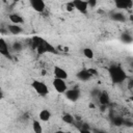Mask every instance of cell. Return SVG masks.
Returning a JSON list of instances; mask_svg holds the SVG:
<instances>
[{
	"mask_svg": "<svg viewBox=\"0 0 133 133\" xmlns=\"http://www.w3.org/2000/svg\"><path fill=\"white\" fill-rule=\"evenodd\" d=\"M73 2V5H74V8L76 10H78L79 12L83 14V15H86L87 14V10H88V5H87V1H83V0H74L72 1Z\"/></svg>",
	"mask_w": 133,
	"mask_h": 133,
	"instance_id": "cell-5",
	"label": "cell"
},
{
	"mask_svg": "<svg viewBox=\"0 0 133 133\" xmlns=\"http://www.w3.org/2000/svg\"><path fill=\"white\" fill-rule=\"evenodd\" d=\"M3 97H4L3 91H2V90H1V88H0V100H2V99H3Z\"/></svg>",
	"mask_w": 133,
	"mask_h": 133,
	"instance_id": "cell-28",
	"label": "cell"
},
{
	"mask_svg": "<svg viewBox=\"0 0 133 133\" xmlns=\"http://www.w3.org/2000/svg\"><path fill=\"white\" fill-rule=\"evenodd\" d=\"M31 86L32 88L34 89V91L41 96V97H46L48 94H49V88L47 86V84L43 81H39V80H33L32 83H31Z\"/></svg>",
	"mask_w": 133,
	"mask_h": 133,
	"instance_id": "cell-3",
	"label": "cell"
},
{
	"mask_svg": "<svg viewBox=\"0 0 133 133\" xmlns=\"http://www.w3.org/2000/svg\"><path fill=\"white\" fill-rule=\"evenodd\" d=\"M110 18H111V20H113L115 22H125L126 21L125 15L122 14V12H119V11H115V12L111 14L110 15Z\"/></svg>",
	"mask_w": 133,
	"mask_h": 133,
	"instance_id": "cell-15",
	"label": "cell"
},
{
	"mask_svg": "<svg viewBox=\"0 0 133 133\" xmlns=\"http://www.w3.org/2000/svg\"><path fill=\"white\" fill-rule=\"evenodd\" d=\"M82 52H83V55H84L86 58H88V59H92L94 56H95L94 51H92L90 48H84Z\"/></svg>",
	"mask_w": 133,
	"mask_h": 133,
	"instance_id": "cell-20",
	"label": "cell"
},
{
	"mask_svg": "<svg viewBox=\"0 0 133 133\" xmlns=\"http://www.w3.org/2000/svg\"><path fill=\"white\" fill-rule=\"evenodd\" d=\"M98 101H99V103L102 105V106H106V105H108L109 104V96H108V94L106 92V91H100V94H99V96H98Z\"/></svg>",
	"mask_w": 133,
	"mask_h": 133,
	"instance_id": "cell-13",
	"label": "cell"
},
{
	"mask_svg": "<svg viewBox=\"0 0 133 133\" xmlns=\"http://www.w3.org/2000/svg\"><path fill=\"white\" fill-rule=\"evenodd\" d=\"M53 75H54V78L62 79V80H65L69 77L68 72L64 69H62L61 66H58V65H55L53 68Z\"/></svg>",
	"mask_w": 133,
	"mask_h": 133,
	"instance_id": "cell-9",
	"label": "cell"
},
{
	"mask_svg": "<svg viewBox=\"0 0 133 133\" xmlns=\"http://www.w3.org/2000/svg\"><path fill=\"white\" fill-rule=\"evenodd\" d=\"M8 19L10 21V24H15V25H21L24 23V19L22 18L21 15L17 14V12H14V14H10L8 16Z\"/></svg>",
	"mask_w": 133,
	"mask_h": 133,
	"instance_id": "cell-11",
	"label": "cell"
},
{
	"mask_svg": "<svg viewBox=\"0 0 133 133\" xmlns=\"http://www.w3.org/2000/svg\"><path fill=\"white\" fill-rule=\"evenodd\" d=\"M65 9H66V11H73V10L75 9L72 1H71V2H68V3L65 4Z\"/></svg>",
	"mask_w": 133,
	"mask_h": 133,
	"instance_id": "cell-24",
	"label": "cell"
},
{
	"mask_svg": "<svg viewBox=\"0 0 133 133\" xmlns=\"http://www.w3.org/2000/svg\"><path fill=\"white\" fill-rule=\"evenodd\" d=\"M97 1L96 0H88L87 1V5H88V8H94L96 5H97Z\"/></svg>",
	"mask_w": 133,
	"mask_h": 133,
	"instance_id": "cell-25",
	"label": "cell"
},
{
	"mask_svg": "<svg viewBox=\"0 0 133 133\" xmlns=\"http://www.w3.org/2000/svg\"><path fill=\"white\" fill-rule=\"evenodd\" d=\"M133 2L132 1H116L115 2V6L117 8L121 9H127V8H131Z\"/></svg>",
	"mask_w": 133,
	"mask_h": 133,
	"instance_id": "cell-17",
	"label": "cell"
},
{
	"mask_svg": "<svg viewBox=\"0 0 133 133\" xmlns=\"http://www.w3.org/2000/svg\"><path fill=\"white\" fill-rule=\"evenodd\" d=\"M0 55L6 57L8 59H11V53H10L9 47H8L7 43L2 37H0Z\"/></svg>",
	"mask_w": 133,
	"mask_h": 133,
	"instance_id": "cell-8",
	"label": "cell"
},
{
	"mask_svg": "<svg viewBox=\"0 0 133 133\" xmlns=\"http://www.w3.org/2000/svg\"><path fill=\"white\" fill-rule=\"evenodd\" d=\"M52 85H53V88H54L58 94H64V92L66 91V89L69 88V87H68V84H66V82H65V80L57 79V78H54V79H53Z\"/></svg>",
	"mask_w": 133,
	"mask_h": 133,
	"instance_id": "cell-4",
	"label": "cell"
},
{
	"mask_svg": "<svg viewBox=\"0 0 133 133\" xmlns=\"http://www.w3.org/2000/svg\"><path fill=\"white\" fill-rule=\"evenodd\" d=\"M11 47H12V50H14V51H17V52H20V51L23 49V45H22L20 42H15Z\"/></svg>",
	"mask_w": 133,
	"mask_h": 133,
	"instance_id": "cell-22",
	"label": "cell"
},
{
	"mask_svg": "<svg viewBox=\"0 0 133 133\" xmlns=\"http://www.w3.org/2000/svg\"><path fill=\"white\" fill-rule=\"evenodd\" d=\"M76 77H77L78 80H80V81H82V82H86V81H88V80L91 79V76L89 75L87 69H82V70H80V71L76 74Z\"/></svg>",
	"mask_w": 133,
	"mask_h": 133,
	"instance_id": "cell-10",
	"label": "cell"
},
{
	"mask_svg": "<svg viewBox=\"0 0 133 133\" xmlns=\"http://www.w3.org/2000/svg\"><path fill=\"white\" fill-rule=\"evenodd\" d=\"M31 46L33 49L36 50L38 55L45 54V53H52V54H58L56 48L51 45L49 42H47L46 39L39 37V36H33L31 38Z\"/></svg>",
	"mask_w": 133,
	"mask_h": 133,
	"instance_id": "cell-1",
	"label": "cell"
},
{
	"mask_svg": "<svg viewBox=\"0 0 133 133\" xmlns=\"http://www.w3.org/2000/svg\"><path fill=\"white\" fill-rule=\"evenodd\" d=\"M61 119L63 123L65 124H69V125H73L76 123V119H75V116L71 113H64L62 116H61Z\"/></svg>",
	"mask_w": 133,
	"mask_h": 133,
	"instance_id": "cell-16",
	"label": "cell"
},
{
	"mask_svg": "<svg viewBox=\"0 0 133 133\" xmlns=\"http://www.w3.org/2000/svg\"><path fill=\"white\" fill-rule=\"evenodd\" d=\"M89 107H90V108H95V105H94V104H91V103H90V104H89Z\"/></svg>",
	"mask_w": 133,
	"mask_h": 133,
	"instance_id": "cell-29",
	"label": "cell"
},
{
	"mask_svg": "<svg viewBox=\"0 0 133 133\" xmlns=\"http://www.w3.org/2000/svg\"><path fill=\"white\" fill-rule=\"evenodd\" d=\"M32 130L34 133H43V126L39 121L34 119L32 122Z\"/></svg>",
	"mask_w": 133,
	"mask_h": 133,
	"instance_id": "cell-18",
	"label": "cell"
},
{
	"mask_svg": "<svg viewBox=\"0 0 133 133\" xmlns=\"http://www.w3.org/2000/svg\"><path fill=\"white\" fill-rule=\"evenodd\" d=\"M87 71H88L89 75L91 76V78L95 77V76H98V71H97L96 69H94V68H89V69H87Z\"/></svg>",
	"mask_w": 133,
	"mask_h": 133,
	"instance_id": "cell-23",
	"label": "cell"
},
{
	"mask_svg": "<svg viewBox=\"0 0 133 133\" xmlns=\"http://www.w3.org/2000/svg\"><path fill=\"white\" fill-rule=\"evenodd\" d=\"M80 133H92L90 129H80Z\"/></svg>",
	"mask_w": 133,
	"mask_h": 133,
	"instance_id": "cell-26",
	"label": "cell"
},
{
	"mask_svg": "<svg viewBox=\"0 0 133 133\" xmlns=\"http://www.w3.org/2000/svg\"><path fill=\"white\" fill-rule=\"evenodd\" d=\"M6 29L9 33L11 34H15V35H18V34H21L24 30L23 28L20 26V25H15V24H8L6 26Z\"/></svg>",
	"mask_w": 133,
	"mask_h": 133,
	"instance_id": "cell-12",
	"label": "cell"
},
{
	"mask_svg": "<svg viewBox=\"0 0 133 133\" xmlns=\"http://www.w3.org/2000/svg\"><path fill=\"white\" fill-rule=\"evenodd\" d=\"M107 71H108L111 82L114 84H121L127 80V73L121 65H117V64L110 65Z\"/></svg>",
	"mask_w": 133,
	"mask_h": 133,
	"instance_id": "cell-2",
	"label": "cell"
},
{
	"mask_svg": "<svg viewBox=\"0 0 133 133\" xmlns=\"http://www.w3.org/2000/svg\"><path fill=\"white\" fill-rule=\"evenodd\" d=\"M91 132L92 133H106L105 131H102V130H99V129H92Z\"/></svg>",
	"mask_w": 133,
	"mask_h": 133,
	"instance_id": "cell-27",
	"label": "cell"
},
{
	"mask_svg": "<svg viewBox=\"0 0 133 133\" xmlns=\"http://www.w3.org/2000/svg\"><path fill=\"white\" fill-rule=\"evenodd\" d=\"M51 118V112L48 109H43L38 113V119L42 122H48Z\"/></svg>",
	"mask_w": 133,
	"mask_h": 133,
	"instance_id": "cell-14",
	"label": "cell"
},
{
	"mask_svg": "<svg viewBox=\"0 0 133 133\" xmlns=\"http://www.w3.org/2000/svg\"><path fill=\"white\" fill-rule=\"evenodd\" d=\"M112 124H113L114 126H116V127H119V126L125 125V119H124V117H122V116L115 115V116L112 117Z\"/></svg>",
	"mask_w": 133,
	"mask_h": 133,
	"instance_id": "cell-19",
	"label": "cell"
},
{
	"mask_svg": "<svg viewBox=\"0 0 133 133\" xmlns=\"http://www.w3.org/2000/svg\"><path fill=\"white\" fill-rule=\"evenodd\" d=\"M30 6L34 11L39 12V14L44 12L45 9H46V3L43 0H31L30 1Z\"/></svg>",
	"mask_w": 133,
	"mask_h": 133,
	"instance_id": "cell-6",
	"label": "cell"
},
{
	"mask_svg": "<svg viewBox=\"0 0 133 133\" xmlns=\"http://www.w3.org/2000/svg\"><path fill=\"white\" fill-rule=\"evenodd\" d=\"M64 96H65V98L69 100V101H71V102H76V101H78V99L80 98V91H79V89H77V88H71V89H66V91L64 92Z\"/></svg>",
	"mask_w": 133,
	"mask_h": 133,
	"instance_id": "cell-7",
	"label": "cell"
},
{
	"mask_svg": "<svg viewBox=\"0 0 133 133\" xmlns=\"http://www.w3.org/2000/svg\"><path fill=\"white\" fill-rule=\"evenodd\" d=\"M121 38H122V41L125 42V43H131V42H132V36H131V34H129V33H123L122 36H121Z\"/></svg>",
	"mask_w": 133,
	"mask_h": 133,
	"instance_id": "cell-21",
	"label": "cell"
}]
</instances>
